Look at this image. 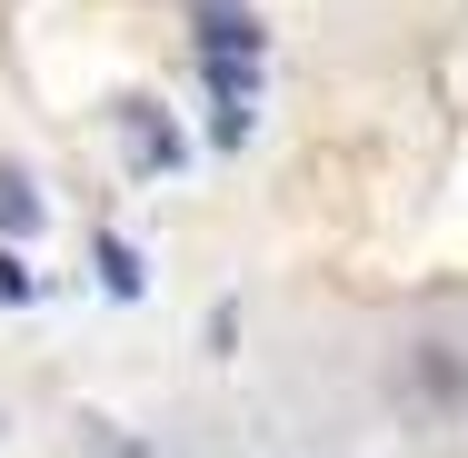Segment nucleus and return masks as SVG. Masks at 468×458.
<instances>
[{
	"instance_id": "nucleus-1",
	"label": "nucleus",
	"mask_w": 468,
	"mask_h": 458,
	"mask_svg": "<svg viewBox=\"0 0 468 458\" xmlns=\"http://www.w3.org/2000/svg\"><path fill=\"white\" fill-rule=\"evenodd\" d=\"M260 60H270V30L250 10H199V80L209 91H260Z\"/></svg>"
},
{
	"instance_id": "nucleus-2",
	"label": "nucleus",
	"mask_w": 468,
	"mask_h": 458,
	"mask_svg": "<svg viewBox=\"0 0 468 458\" xmlns=\"http://www.w3.org/2000/svg\"><path fill=\"white\" fill-rule=\"evenodd\" d=\"M399 389L419 409H468V349L459 339H409L399 349Z\"/></svg>"
},
{
	"instance_id": "nucleus-3",
	"label": "nucleus",
	"mask_w": 468,
	"mask_h": 458,
	"mask_svg": "<svg viewBox=\"0 0 468 458\" xmlns=\"http://www.w3.org/2000/svg\"><path fill=\"white\" fill-rule=\"evenodd\" d=\"M120 160H130L140 180H170V170H180V130H170L160 100H120Z\"/></svg>"
},
{
	"instance_id": "nucleus-4",
	"label": "nucleus",
	"mask_w": 468,
	"mask_h": 458,
	"mask_svg": "<svg viewBox=\"0 0 468 458\" xmlns=\"http://www.w3.org/2000/svg\"><path fill=\"white\" fill-rule=\"evenodd\" d=\"M100 289L110 299H140V250H120L110 229H100Z\"/></svg>"
},
{
	"instance_id": "nucleus-5",
	"label": "nucleus",
	"mask_w": 468,
	"mask_h": 458,
	"mask_svg": "<svg viewBox=\"0 0 468 458\" xmlns=\"http://www.w3.org/2000/svg\"><path fill=\"white\" fill-rule=\"evenodd\" d=\"M0 229H10V240H20V229H40V199H30L20 170H0Z\"/></svg>"
},
{
	"instance_id": "nucleus-6",
	"label": "nucleus",
	"mask_w": 468,
	"mask_h": 458,
	"mask_svg": "<svg viewBox=\"0 0 468 458\" xmlns=\"http://www.w3.org/2000/svg\"><path fill=\"white\" fill-rule=\"evenodd\" d=\"M20 299H40V279H30L10 250H0V309H20Z\"/></svg>"
}]
</instances>
